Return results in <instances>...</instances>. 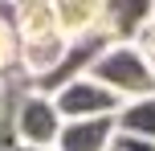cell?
<instances>
[{
  "label": "cell",
  "instance_id": "obj_3",
  "mask_svg": "<svg viewBox=\"0 0 155 151\" xmlns=\"http://www.w3.org/2000/svg\"><path fill=\"white\" fill-rule=\"evenodd\" d=\"M57 119L61 123H86V119H114L118 114V98L110 90H102L94 78H74L70 86H61L57 94H49Z\"/></svg>",
  "mask_w": 155,
  "mask_h": 151
},
{
  "label": "cell",
  "instance_id": "obj_11",
  "mask_svg": "<svg viewBox=\"0 0 155 151\" xmlns=\"http://www.w3.org/2000/svg\"><path fill=\"white\" fill-rule=\"evenodd\" d=\"M12 151H41V147H21V143H12Z\"/></svg>",
  "mask_w": 155,
  "mask_h": 151
},
{
  "label": "cell",
  "instance_id": "obj_4",
  "mask_svg": "<svg viewBox=\"0 0 155 151\" xmlns=\"http://www.w3.org/2000/svg\"><path fill=\"white\" fill-rule=\"evenodd\" d=\"M53 12H57V29L65 41H86V37L106 33V4L102 0H57Z\"/></svg>",
  "mask_w": 155,
  "mask_h": 151
},
{
  "label": "cell",
  "instance_id": "obj_7",
  "mask_svg": "<svg viewBox=\"0 0 155 151\" xmlns=\"http://www.w3.org/2000/svg\"><path fill=\"white\" fill-rule=\"evenodd\" d=\"M114 131L131 139H147L155 143V94L151 98H135V102H123L114 114Z\"/></svg>",
  "mask_w": 155,
  "mask_h": 151
},
{
  "label": "cell",
  "instance_id": "obj_8",
  "mask_svg": "<svg viewBox=\"0 0 155 151\" xmlns=\"http://www.w3.org/2000/svg\"><path fill=\"white\" fill-rule=\"evenodd\" d=\"M131 45L143 53V61H147V70H151V78H155V8H151V16H147V21L135 29Z\"/></svg>",
  "mask_w": 155,
  "mask_h": 151
},
{
  "label": "cell",
  "instance_id": "obj_1",
  "mask_svg": "<svg viewBox=\"0 0 155 151\" xmlns=\"http://www.w3.org/2000/svg\"><path fill=\"white\" fill-rule=\"evenodd\" d=\"M86 78H94L102 90H110L118 102H135V98H151L155 94V78H151L147 61H143V53L131 41H110L94 57Z\"/></svg>",
  "mask_w": 155,
  "mask_h": 151
},
{
  "label": "cell",
  "instance_id": "obj_9",
  "mask_svg": "<svg viewBox=\"0 0 155 151\" xmlns=\"http://www.w3.org/2000/svg\"><path fill=\"white\" fill-rule=\"evenodd\" d=\"M110 151H155V143H147V139H131V135H118V131H114Z\"/></svg>",
  "mask_w": 155,
  "mask_h": 151
},
{
  "label": "cell",
  "instance_id": "obj_10",
  "mask_svg": "<svg viewBox=\"0 0 155 151\" xmlns=\"http://www.w3.org/2000/svg\"><path fill=\"white\" fill-rule=\"evenodd\" d=\"M12 143H16V139H12V127L4 123V127H0V151H12Z\"/></svg>",
  "mask_w": 155,
  "mask_h": 151
},
{
  "label": "cell",
  "instance_id": "obj_6",
  "mask_svg": "<svg viewBox=\"0 0 155 151\" xmlns=\"http://www.w3.org/2000/svg\"><path fill=\"white\" fill-rule=\"evenodd\" d=\"M12 33H16V41H49V37H61L53 4H49V0L16 4V12H12Z\"/></svg>",
  "mask_w": 155,
  "mask_h": 151
},
{
  "label": "cell",
  "instance_id": "obj_2",
  "mask_svg": "<svg viewBox=\"0 0 155 151\" xmlns=\"http://www.w3.org/2000/svg\"><path fill=\"white\" fill-rule=\"evenodd\" d=\"M12 139L21 147H41V151H53L57 143V131H61V119H57L53 102H49L45 94H37V90H29V94L16 98L12 106Z\"/></svg>",
  "mask_w": 155,
  "mask_h": 151
},
{
  "label": "cell",
  "instance_id": "obj_5",
  "mask_svg": "<svg viewBox=\"0 0 155 151\" xmlns=\"http://www.w3.org/2000/svg\"><path fill=\"white\" fill-rule=\"evenodd\" d=\"M114 119H86V123H61L53 151H110Z\"/></svg>",
  "mask_w": 155,
  "mask_h": 151
}]
</instances>
